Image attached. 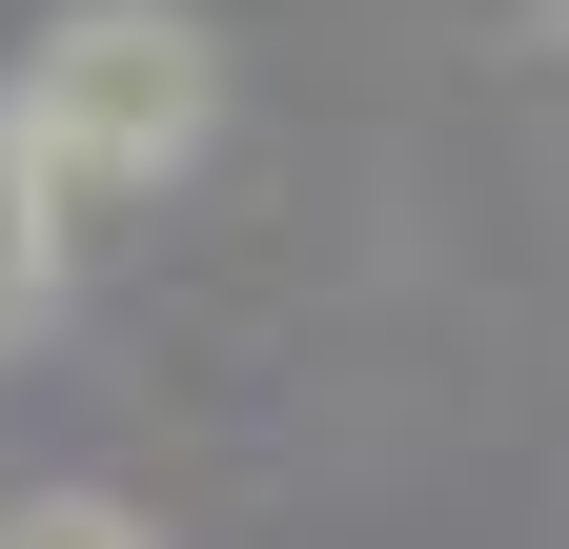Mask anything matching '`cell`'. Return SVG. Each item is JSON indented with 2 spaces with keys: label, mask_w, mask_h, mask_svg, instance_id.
Here are the masks:
<instances>
[{
  "label": "cell",
  "mask_w": 569,
  "mask_h": 549,
  "mask_svg": "<svg viewBox=\"0 0 569 549\" xmlns=\"http://www.w3.org/2000/svg\"><path fill=\"white\" fill-rule=\"evenodd\" d=\"M61 286H82V203L41 183L21 102H0V347H41V326H61Z\"/></svg>",
  "instance_id": "2"
},
{
  "label": "cell",
  "mask_w": 569,
  "mask_h": 549,
  "mask_svg": "<svg viewBox=\"0 0 569 549\" xmlns=\"http://www.w3.org/2000/svg\"><path fill=\"white\" fill-rule=\"evenodd\" d=\"M0 102H21L41 183L102 224V203H163V183L203 163V122H224V41H203L183 0H61Z\"/></svg>",
  "instance_id": "1"
},
{
  "label": "cell",
  "mask_w": 569,
  "mask_h": 549,
  "mask_svg": "<svg viewBox=\"0 0 569 549\" xmlns=\"http://www.w3.org/2000/svg\"><path fill=\"white\" fill-rule=\"evenodd\" d=\"M0 549H163V529L102 509V489H41V509H0Z\"/></svg>",
  "instance_id": "3"
}]
</instances>
